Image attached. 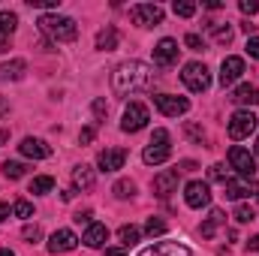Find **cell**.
<instances>
[{"mask_svg":"<svg viewBox=\"0 0 259 256\" xmlns=\"http://www.w3.org/2000/svg\"><path fill=\"white\" fill-rule=\"evenodd\" d=\"M154 106L160 109V115L178 118V115H187L190 100H187V97H175V94H157V97H154Z\"/></svg>","mask_w":259,"mask_h":256,"instance_id":"8992f818","label":"cell"},{"mask_svg":"<svg viewBox=\"0 0 259 256\" xmlns=\"http://www.w3.org/2000/svg\"><path fill=\"white\" fill-rule=\"evenodd\" d=\"M6 142H9V130H0V148H3Z\"/></svg>","mask_w":259,"mask_h":256,"instance_id":"816d5d0a","label":"cell"},{"mask_svg":"<svg viewBox=\"0 0 259 256\" xmlns=\"http://www.w3.org/2000/svg\"><path fill=\"white\" fill-rule=\"evenodd\" d=\"M24 172H27V166H24V163H15V160H6V163H3V175H6V178H12V181H15V178H21Z\"/></svg>","mask_w":259,"mask_h":256,"instance_id":"f546056e","label":"cell"},{"mask_svg":"<svg viewBox=\"0 0 259 256\" xmlns=\"http://www.w3.org/2000/svg\"><path fill=\"white\" fill-rule=\"evenodd\" d=\"M208 178H211V181L226 184V181H229V172H226V166H223V163H214V166L208 169Z\"/></svg>","mask_w":259,"mask_h":256,"instance_id":"836d02e7","label":"cell"},{"mask_svg":"<svg viewBox=\"0 0 259 256\" xmlns=\"http://www.w3.org/2000/svg\"><path fill=\"white\" fill-rule=\"evenodd\" d=\"M18 151H21L24 157H30V160H46V157H52V148H49V145H46L42 139H33V136L21 139Z\"/></svg>","mask_w":259,"mask_h":256,"instance_id":"9a60e30c","label":"cell"},{"mask_svg":"<svg viewBox=\"0 0 259 256\" xmlns=\"http://www.w3.org/2000/svg\"><path fill=\"white\" fill-rule=\"evenodd\" d=\"M15 27H18V15L15 12H0V46L9 42V36L15 33Z\"/></svg>","mask_w":259,"mask_h":256,"instance_id":"d4e9b609","label":"cell"},{"mask_svg":"<svg viewBox=\"0 0 259 256\" xmlns=\"http://www.w3.org/2000/svg\"><path fill=\"white\" fill-rule=\"evenodd\" d=\"M0 256H15L12 250H6V247H0Z\"/></svg>","mask_w":259,"mask_h":256,"instance_id":"f5cc1de1","label":"cell"},{"mask_svg":"<svg viewBox=\"0 0 259 256\" xmlns=\"http://www.w3.org/2000/svg\"><path fill=\"white\" fill-rule=\"evenodd\" d=\"M151 142H163V145H169V133L166 130H154V139Z\"/></svg>","mask_w":259,"mask_h":256,"instance_id":"f6af8a7d","label":"cell"},{"mask_svg":"<svg viewBox=\"0 0 259 256\" xmlns=\"http://www.w3.org/2000/svg\"><path fill=\"white\" fill-rule=\"evenodd\" d=\"M112 193H115L118 199H130V196L136 193V184H133V181H127V178H124V181H118V184L112 187Z\"/></svg>","mask_w":259,"mask_h":256,"instance_id":"d6a6232c","label":"cell"},{"mask_svg":"<svg viewBox=\"0 0 259 256\" xmlns=\"http://www.w3.org/2000/svg\"><path fill=\"white\" fill-rule=\"evenodd\" d=\"M24 72H27V64L21 58H15L9 64H0V81H18V78H24Z\"/></svg>","mask_w":259,"mask_h":256,"instance_id":"7402d4cb","label":"cell"},{"mask_svg":"<svg viewBox=\"0 0 259 256\" xmlns=\"http://www.w3.org/2000/svg\"><path fill=\"white\" fill-rule=\"evenodd\" d=\"M184 133H187V136H190L193 142H205V130L196 127V124H187V127H184Z\"/></svg>","mask_w":259,"mask_h":256,"instance_id":"74e56055","label":"cell"},{"mask_svg":"<svg viewBox=\"0 0 259 256\" xmlns=\"http://www.w3.org/2000/svg\"><path fill=\"white\" fill-rule=\"evenodd\" d=\"M3 115H9V103H6V100L0 97V118H3Z\"/></svg>","mask_w":259,"mask_h":256,"instance_id":"681fc988","label":"cell"},{"mask_svg":"<svg viewBox=\"0 0 259 256\" xmlns=\"http://www.w3.org/2000/svg\"><path fill=\"white\" fill-rule=\"evenodd\" d=\"M238 6H241V12H244V15H256V12H259V0H241Z\"/></svg>","mask_w":259,"mask_h":256,"instance_id":"f35d334b","label":"cell"},{"mask_svg":"<svg viewBox=\"0 0 259 256\" xmlns=\"http://www.w3.org/2000/svg\"><path fill=\"white\" fill-rule=\"evenodd\" d=\"M94 136H97V130H94V127H84L81 133H78V142H81V145H91V142H94Z\"/></svg>","mask_w":259,"mask_h":256,"instance_id":"ab89813d","label":"cell"},{"mask_svg":"<svg viewBox=\"0 0 259 256\" xmlns=\"http://www.w3.org/2000/svg\"><path fill=\"white\" fill-rule=\"evenodd\" d=\"M256 157H259V139H256Z\"/></svg>","mask_w":259,"mask_h":256,"instance_id":"db71d44e","label":"cell"},{"mask_svg":"<svg viewBox=\"0 0 259 256\" xmlns=\"http://www.w3.org/2000/svg\"><path fill=\"white\" fill-rule=\"evenodd\" d=\"M94 115H97V118H106V115H109L106 100H94Z\"/></svg>","mask_w":259,"mask_h":256,"instance_id":"60d3db41","label":"cell"},{"mask_svg":"<svg viewBox=\"0 0 259 256\" xmlns=\"http://www.w3.org/2000/svg\"><path fill=\"white\" fill-rule=\"evenodd\" d=\"M238 223H250L253 217H256V211L250 208V205H244V202H238V208H235V214H232Z\"/></svg>","mask_w":259,"mask_h":256,"instance_id":"1f68e13d","label":"cell"},{"mask_svg":"<svg viewBox=\"0 0 259 256\" xmlns=\"http://www.w3.org/2000/svg\"><path fill=\"white\" fill-rule=\"evenodd\" d=\"M75 244H78V238H75L72 229H58L49 238V250L52 253H69V250H75Z\"/></svg>","mask_w":259,"mask_h":256,"instance_id":"5bb4252c","label":"cell"},{"mask_svg":"<svg viewBox=\"0 0 259 256\" xmlns=\"http://www.w3.org/2000/svg\"><path fill=\"white\" fill-rule=\"evenodd\" d=\"M178 172H181V169H166V172H160V175L154 178V193H157V196H169V193L178 187Z\"/></svg>","mask_w":259,"mask_h":256,"instance_id":"e0dca14e","label":"cell"},{"mask_svg":"<svg viewBox=\"0 0 259 256\" xmlns=\"http://www.w3.org/2000/svg\"><path fill=\"white\" fill-rule=\"evenodd\" d=\"M154 84V69L142 61H127L115 69L112 75V91L118 97H130V94H139V91H148Z\"/></svg>","mask_w":259,"mask_h":256,"instance_id":"6da1fadb","label":"cell"},{"mask_svg":"<svg viewBox=\"0 0 259 256\" xmlns=\"http://www.w3.org/2000/svg\"><path fill=\"white\" fill-rule=\"evenodd\" d=\"M205 30L214 36L217 46H229L232 42V27L229 24H220V21H205Z\"/></svg>","mask_w":259,"mask_h":256,"instance_id":"603a6c76","label":"cell"},{"mask_svg":"<svg viewBox=\"0 0 259 256\" xmlns=\"http://www.w3.org/2000/svg\"><path fill=\"white\" fill-rule=\"evenodd\" d=\"M39 30L46 36H52L55 42H72L78 36V27L69 15H58V12H46L39 18Z\"/></svg>","mask_w":259,"mask_h":256,"instance_id":"7a4b0ae2","label":"cell"},{"mask_svg":"<svg viewBox=\"0 0 259 256\" xmlns=\"http://www.w3.org/2000/svg\"><path fill=\"white\" fill-rule=\"evenodd\" d=\"M81 241H84L88 247H103V244L109 241V229H106L103 223H91V226L84 229V235H81Z\"/></svg>","mask_w":259,"mask_h":256,"instance_id":"44dd1931","label":"cell"},{"mask_svg":"<svg viewBox=\"0 0 259 256\" xmlns=\"http://www.w3.org/2000/svg\"><path fill=\"white\" fill-rule=\"evenodd\" d=\"M247 250H250V253H259V235H253V238L247 241Z\"/></svg>","mask_w":259,"mask_h":256,"instance_id":"bcb514c9","label":"cell"},{"mask_svg":"<svg viewBox=\"0 0 259 256\" xmlns=\"http://www.w3.org/2000/svg\"><path fill=\"white\" fill-rule=\"evenodd\" d=\"M145 232H148L151 238H154V235H163V232H166V220H160V217H151V220H148V226H145Z\"/></svg>","mask_w":259,"mask_h":256,"instance_id":"e575fe53","label":"cell"},{"mask_svg":"<svg viewBox=\"0 0 259 256\" xmlns=\"http://www.w3.org/2000/svg\"><path fill=\"white\" fill-rule=\"evenodd\" d=\"M118 238L130 247V244H136V241L142 238V229H139V226H133V223H127V226H121V229H118Z\"/></svg>","mask_w":259,"mask_h":256,"instance_id":"83f0119b","label":"cell"},{"mask_svg":"<svg viewBox=\"0 0 259 256\" xmlns=\"http://www.w3.org/2000/svg\"><path fill=\"white\" fill-rule=\"evenodd\" d=\"M49 190H55V178H52V175H39V178L30 181V193L42 196V193H49Z\"/></svg>","mask_w":259,"mask_h":256,"instance_id":"4316f807","label":"cell"},{"mask_svg":"<svg viewBox=\"0 0 259 256\" xmlns=\"http://www.w3.org/2000/svg\"><path fill=\"white\" fill-rule=\"evenodd\" d=\"M75 223H88V226H91V223H94V211H78V214H75Z\"/></svg>","mask_w":259,"mask_h":256,"instance_id":"ee69618b","label":"cell"},{"mask_svg":"<svg viewBox=\"0 0 259 256\" xmlns=\"http://www.w3.org/2000/svg\"><path fill=\"white\" fill-rule=\"evenodd\" d=\"M184 46H187V49H193V52H202V49H205V42H202V36H199V33H187V36H184Z\"/></svg>","mask_w":259,"mask_h":256,"instance_id":"8d00e7d4","label":"cell"},{"mask_svg":"<svg viewBox=\"0 0 259 256\" xmlns=\"http://www.w3.org/2000/svg\"><path fill=\"white\" fill-rule=\"evenodd\" d=\"M253 130H256V115L247 112V109H241V112H235V115L229 118V139H235V142L247 139Z\"/></svg>","mask_w":259,"mask_h":256,"instance_id":"52a82bcc","label":"cell"},{"mask_svg":"<svg viewBox=\"0 0 259 256\" xmlns=\"http://www.w3.org/2000/svg\"><path fill=\"white\" fill-rule=\"evenodd\" d=\"M94 184H97V175H94V169H91V166H84V163H81V166H75V169H72V187H75V190H91Z\"/></svg>","mask_w":259,"mask_h":256,"instance_id":"ffe728a7","label":"cell"},{"mask_svg":"<svg viewBox=\"0 0 259 256\" xmlns=\"http://www.w3.org/2000/svg\"><path fill=\"white\" fill-rule=\"evenodd\" d=\"M247 55L259 61V36H250V39H247Z\"/></svg>","mask_w":259,"mask_h":256,"instance_id":"b9f144b4","label":"cell"},{"mask_svg":"<svg viewBox=\"0 0 259 256\" xmlns=\"http://www.w3.org/2000/svg\"><path fill=\"white\" fill-rule=\"evenodd\" d=\"M30 6H39V9H55L58 6V0H27Z\"/></svg>","mask_w":259,"mask_h":256,"instance_id":"7bdbcfd3","label":"cell"},{"mask_svg":"<svg viewBox=\"0 0 259 256\" xmlns=\"http://www.w3.org/2000/svg\"><path fill=\"white\" fill-rule=\"evenodd\" d=\"M172 9H175V15H178V18H193L199 6H196L193 0H175V6H172Z\"/></svg>","mask_w":259,"mask_h":256,"instance_id":"f1b7e54d","label":"cell"},{"mask_svg":"<svg viewBox=\"0 0 259 256\" xmlns=\"http://www.w3.org/2000/svg\"><path fill=\"white\" fill-rule=\"evenodd\" d=\"M181 169H184V172H193L196 163H193V160H184V163H181Z\"/></svg>","mask_w":259,"mask_h":256,"instance_id":"f907efd6","label":"cell"},{"mask_svg":"<svg viewBox=\"0 0 259 256\" xmlns=\"http://www.w3.org/2000/svg\"><path fill=\"white\" fill-rule=\"evenodd\" d=\"M178 42L172 39V36H166V39H160L157 46H154V64L157 66H172L178 61Z\"/></svg>","mask_w":259,"mask_h":256,"instance_id":"9c48e42d","label":"cell"},{"mask_svg":"<svg viewBox=\"0 0 259 256\" xmlns=\"http://www.w3.org/2000/svg\"><path fill=\"white\" fill-rule=\"evenodd\" d=\"M229 166H232L241 178H250V181H253V175H256V157H253L247 148H241V145L229 148Z\"/></svg>","mask_w":259,"mask_h":256,"instance_id":"5b68a950","label":"cell"},{"mask_svg":"<svg viewBox=\"0 0 259 256\" xmlns=\"http://www.w3.org/2000/svg\"><path fill=\"white\" fill-rule=\"evenodd\" d=\"M169 154H172V148H169V145H163V142H151V145L142 151V160H145L148 166H160V163H166V160H169Z\"/></svg>","mask_w":259,"mask_h":256,"instance_id":"2e32d148","label":"cell"},{"mask_svg":"<svg viewBox=\"0 0 259 256\" xmlns=\"http://www.w3.org/2000/svg\"><path fill=\"white\" fill-rule=\"evenodd\" d=\"M181 81L193 91V94H202V91H208L211 88V72H208V66L205 64H187L184 66V72H181Z\"/></svg>","mask_w":259,"mask_h":256,"instance_id":"277c9868","label":"cell"},{"mask_svg":"<svg viewBox=\"0 0 259 256\" xmlns=\"http://www.w3.org/2000/svg\"><path fill=\"white\" fill-rule=\"evenodd\" d=\"M148 121H151V115H148V106H142V103H130L127 109H124L121 130H124V133H139V130L148 127Z\"/></svg>","mask_w":259,"mask_h":256,"instance_id":"ba28073f","label":"cell"},{"mask_svg":"<svg viewBox=\"0 0 259 256\" xmlns=\"http://www.w3.org/2000/svg\"><path fill=\"white\" fill-rule=\"evenodd\" d=\"M184 202H187L190 208H205V205L211 202V187H208L205 181H190V184L184 187Z\"/></svg>","mask_w":259,"mask_h":256,"instance_id":"30bf717a","label":"cell"},{"mask_svg":"<svg viewBox=\"0 0 259 256\" xmlns=\"http://www.w3.org/2000/svg\"><path fill=\"white\" fill-rule=\"evenodd\" d=\"M106 256H124V247H106Z\"/></svg>","mask_w":259,"mask_h":256,"instance_id":"c3c4849f","label":"cell"},{"mask_svg":"<svg viewBox=\"0 0 259 256\" xmlns=\"http://www.w3.org/2000/svg\"><path fill=\"white\" fill-rule=\"evenodd\" d=\"M124 163H127V151L124 148H106L97 157V166L103 172H118V169H124Z\"/></svg>","mask_w":259,"mask_h":256,"instance_id":"8fae6325","label":"cell"},{"mask_svg":"<svg viewBox=\"0 0 259 256\" xmlns=\"http://www.w3.org/2000/svg\"><path fill=\"white\" fill-rule=\"evenodd\" d=\"M223 223H226V214H223L220 208H214V211L208 214V220L202 223V238H214V235H217V229H220Z\"/></svg>","mask_w":259,"mask_h":256,"instance_id":"cb8c5ba5","label":"cell"},{"mask_svg":"<svg viewBox=\"0 0 259 256\" xmlns=\"http://www.w3.org/2000/svg\"><path fill=\"white\" fill-rule=\"evenodd\" d=\"M21 238H24V241H30V244H33V241H39V238H42V229H39V226H36V223H33V226H30V223H27V226H24V229H21Z\"/></svg>","mask_w":259,"mask_h":256,"instance_id":"d590c367","label":"cell"},{"mask_svg":"<svg viewBox=\"0 0 259 256\" xmlns=\"http://www.w3.org/2000/svg\"><path fill=\"white\" fill-rule=\"evenodd\" d=\"M139 256H190V247H184L178 241H157V244L145 247Z\"/></svg>","mask_w":259,"mask_h":256,"instance_id":"4fadbf2b","label":"cell"},{"mask_svg":"<svg viewBox=\"0 0 259 256\" xmlns=\"http://www.w3.org/2000/svg\"><path fill=\"white\" fill-rule=\"evenodd\" d=\"M163 6H157V3H136L133 9H130V18H133V24H139V27H157V24H163Z\"/></svg>","mask_w":259,"mask_h":256,"instance_id":"3957f363","label":"cell"},{"mask_svg":"<svg viewBox=\"0 0 259 256\" xmlns=\"http://www.w3.org/2000/svg\"><path fill=\"white\" fill-rule=\"evenodd\" d=\"M241 75H244V61H241V58L232 55V58H226V61L220 64V84H223V88L235 84Z\"/></svg>","mask_w":259,"mask_h":256,"instance_id":"7c38bea8","label":"cell"},{"mask_svg":"<svg viewBox=\"0 0 259 256\" xmlns=\"http://www.w3.org/2000/svg\"><path fill=\"white\" fill-rule=\"evenodd\" d=\"M12 214L27 220V217H33V205H30L27 199H15V205H12Z\"/></svg>","mask_w":259,"mask_h":256,"instance_id":"4dcf8cb0","label":"cell"},{"mask_svg":"<svg viewBox=\"0 0 259 256\" xmlns=\"http://www.w3.org/2000/svg\"><path fill=\"white\" fill-rule=\"evenodd\" d=\"M250 190L259 193V187H256V184L250 187V184H244V181H232V178L226 181V196H229V199H235V202H241L244 196H250Z\"/></svg>","mask_w":259,"mask_h":256,"instance_id":"484cf974","label":"cell"},{"mask_svg":"<svg viewBox=\"0 0 259 256\" xmlns=\"http://www.w3.org/2000/svg\"><path fill=\"white\" fill-rule=\"evenodd\" d=\"M232 103H238V106H256L259 103V88L256 84H250V81L238 84L235 94H232Z\"/></svg>","mask_w":259,"mask_h":256,"instance_id":"ac0fdd59","label":"cell"},{"mask_svg":"<svg viewBox=\"0 0 259 256\" xmlns=\"http://www.w3.org/2000/svg\"><path fill=\"white\" fill-rule=\"evenodd\" d=\"M9 214H12V208H9V205H6V202H0V220H6V217H9Z\"/></svg>","mask_w":259,"mask_h":256,"instance_id":"7dc6e473","label":"cell"},{"mask_svg":"<svg viewBox=\"0 0 259 256\" xmlns=\"http://www.w3.org/2000/svg\"><path fill=\"white\" fill-rule=\"evenodd\" d=\"M118 42H121V33H118V27H112V24H106V27L97 33V49H100V52H115Z\"/></svg>","mask_w":259,"mask_h":256,"instance_id":"d6986e66","label":"cell"}]
</instances>
